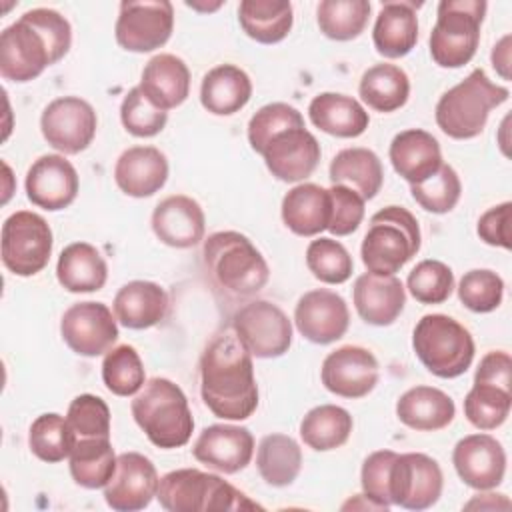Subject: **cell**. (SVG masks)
Masks as SVG:
<instances>
[{
  "label": "cell",
  "mask_w": 512,
  "mask_h": 512,
  "mask_svg": "<svg viewBox=\"0 0 512 512\" xmlns=\"http://www.w3.org/2000/svg\"><path fill=\"white\" fill-rule=\"evenodd\" d=\"M252 354L236 334L214 336L200 356V396L222 420H246L258 408Z\"/></svg>",
  "instance_id": "cell-1"
},
{
  "label": "cell",
  "mask_w": 512,
  "mask_h": 512,
  "mask_svg": "<svg viewBox=\"0 0 512 512\" xmlns=\"http://www.w3.org/2000/svg\"><path fill=\"white\" fill-rule=\"evenodd\" d=\"M72 46V26L52 8L26 10L0 34V76L30 82L62 60Z\"/></svg>",
  "instance_id": "cell-2"
},
{
  "label": "cell",
  "mask_w": 512,
  "mask_h": 512,
  "mask_svg": "<svg viewBox=\"0 0 512 512\" xmlns=\"http://www.w3.org/2000/svg\"><path fill=\"white\" fill-rule=\"evenodd\" d=\"M132 418L146 438L162 448H182L194 432V418L182 388L164 376L144 382L130 402Z\"/></svg>",
  "instance_id": "cell-3"
},
{
  "label": "cell",
  "mask_w": 512,
  "mask_h": 512,
  "mask_svg": "<svg viewBox=\"0 0 512 512\" xmlns=\"http://www.w3.org/2000/svg\"><path fill=\"white\" fill-rule=\"evenodd\" d=\"M202 258L212 282L230 296H252L270 280V268L252 240L236 230H220L204 240Z\"/></svg>",
  "instance_id": "cell-4"
},
{
  "label": "cell",
  "mask_w": 512,
  "mask_h": 512,
  "mask_svg": "<svg viewBox=\"0 0 512 512\" xmlns=\"http://www.w3.org/2000/svg\"><path fill=\"white\" fill-rule=\"evenodd\" d=\"M510 98L506 86L494 84L482 68H474L464 80L448 88L436 102V124L454 140H470L484 132L494 108Z\"/></svg>",
  "instance_id": "cell-5"
},
{
  "label": "cell",
  "mask_w": 512,
  "mask_h": 512,
  "mask_svg": "<svg viewBox=\"0 0 512 512\" xmlns=\"http://www.w3.org/2000/svg\"><path fill=\"white\" fill-rule=\"evenodd\" d=\"M422 234L416 216L404 206H386L372 214L360 256L368 272L392 276L420 250Z\"/></svg>",
  "instance_id": "cell-6"
},
{
  "label": "cell",
  "mask_w": 512,
  "mask_h": 512,
  "mask_svg": "<svg viewBox=\"0 0 512 512\" xmlns=\"http://www.w3.org/2000/svg\"><path fill=\"white\" fill-rule=\"evenodd\" d=\"M412 348L422 366L444 380L462 376L476 352L470 330L448 314L422 316L412 332Z\"/></svg>",
  "instance_id": "cell-7"
},
{
  "label": "cell",
  "mask_w": 512,
  "mask_h": 512,
  "mask_svg": "<svg viewBox=\"0 0 512 512\" xmlns=\"http://www.w3.org/2000/svg\"><path fill=\"white\" fill-rule=\"evenodd\" d=\"M156 500L168 512H214L258 508L244 492L218 474L198 468L170 470L160 478Z\"/></svg>",
  "instance_id": "cell-8"
},
{
  "label": "cell",
  "mask_w": 512,
  "mask_h": 512,
  "mask_svg": "<svg viewBox=\"0 0 512 512\" xmlns=\"http://www.w3.org/2000/svg\"><path fill=\"white\" fill-rule=\"evenodd\" d=\"M488 4L484 0H442L430 32V56L440 68H462L480 44V28Z\"/></svg>",
  "instance_id": "cell-9"
},
{
  "label": "cell",
  "mask_w": 512,
  "mask_h": 512,
  "mask_svg": "<svg viewBox=\"0 0 512 512\" xmlns=\"http://www.w3.org/2000/svg\"><path fill=\"white\" fill-rule=\"evenodd\" d=\"M2 264L8 272L28 278L42 272L52 256V228L32 210H16L2 224Z\"/></svg>",
  "instance_id": "cell-10"
},
{
  "label": "cell",
  "mask_w": 512,
  "mask_h": 512,
  "mask_svg": "<svg viewBox=\"0 0 512 512\" xmlns=\"http://www.w3.org/2000/svg\"><path fill=\"white\" fill-rule=\"evenodd\" d=\"M232 330L254 358H280L292 346V320L270 300H252L238 308Z\"/></svg>",
  "instance_id": "cell-11"
},
{
  "label": "cell",
  "mask_w": 512,
  "mask_h": 512,
  "mask_svg": "<svg viewBox=\"0 0 512 512\" xmlns=\"http://www.w3.org/2000/svg\"><path fill=\"white\" fill-rule=\"evenodd\" d=\"M174 30V6L168 0L120 2L114 36L120 48L136 54L162 48Z\"/></svg>",
  "instance_id": "cell-12"
},
{
  "label": "cell",
  "mask_w": 512,
  "mask_h": 512,
  "mask_svg": "<svg viewBox=\"0 0 512 512\" xmlns=\"http://www.w3.org/2000/svg\"><path fill=\"white\" fill-rule=\"evenodd\" d=\"M442 488V468L432 456L422 452H396L388 476V496L392 506L416 512L432 508L440 500Z\"/></svg>",
  "instance_id": "cell-13"
},
{
  "label": "cell",
  "mask_w": 512,
  "mask_h": 512,
  "mask_svg": "<svg viewBox=\"0 0 512 512\" xmlns=\"http://www.w3.org/2000/svg\"><path fill=\"white\" fill-rule=\"evenodd\" d=\"M98 128V116L90 102L80 96H60L46 104L40 116L44 140L64 156L84 152Z\"/></svg>",
  "instance_id": "cell-14"
},
{
  "label": "cell",
  "mask_w": 512,
  "mask_h": 512,
  "mask_svg": "<svg viewBox=\"0 0 512 512\" xmlns=\"http://www.w3.org/2000/svg\"><path fill=\"white\" fill-rule=\"evenodd\" d=\"M60 336L74 354L96 358L118 340V320L104 302H76L60 318Z\"/></svg>",
  "instance_id": "cell-15"
},
{
  "label": "cell",
  "mask_w": 512,
  "mask_h": 512,
  "mask_svg": "<svg viewBox=\"0 0 512 512\" xmlns=\"http://www.w3.org/2000/svg\"><path fill=\"white\" fill-rule=\"evenodd\" d=\"M320 380L328 392L356 400L368 396L376 388L380 380V366L368 348L346 344L324 358Z\"/></svg>",
  "instance_id": "cell-16"
},
{
  "label": "cell",
  "mask_w": 512,
  "mask_h": 512,
  "mask_svg": "<svg viewBox=\"0 0 512 512\" xmlns=\"http://www.w3.org/2000/svg\"><path fill=\"white\" fill-rule=\"evenodd\" d=\"M160 476L154 462L140 452H122L104 486V500L116 512H138L156 498Z\"/></svg>",
  "instance_id": "cell-17"
},
{
  "label": "cell",
  "mask_w": 512,
  "mask_h": 512,
  "mask_svg": "<svg viewBox=\"0 0 512 512\" xmlns=\"http://www.w3.org/2000/svg\"><path fill=\"white\" fill-rule=\"evenodd\" d=\"M294 326L312 344H332L340 340L350 326L348 304L334 290H308L294 306Z\"/></svg>",
  "instance_id": "cell-18"
},
{
  "label": "cell",
  "mask_w": 512,
  "mask_h": 512,
  "mask_svg": "<svg viewBox=\"0 0 512 512\" xmlns=\"http://www.w3.org/2000/svg\"><path fill=\"white\" fill-rule=\"evenodd\" d=\"M24 188L34 206L48 212H58L76 200L80 178L64 154H44L28 168Z\"/></svg>",
  "instance_id": "cell-19"
},
{
  "label": "cell",
  "mask_w": 512,
  "mask_h": 512,
  "mask_svg": "<svg viewBox=\"0 0 512 512\" xmlns=\"http://www.w3.org/2000/svg\"><path fill=\"white\" fill-rule=\"evenodd\" d=\"M452 464L458 478L474 490H494L506 474L504 446L486 432L460 438L452 450Z\"/></svg>",
  "instance_id": "cell-20"
},
{
  "label": "cell",
  "mask_w": 512,
  "mask_h": 512,
  "mask_svg": "<svg viewBox=\"0 0 512 512\" xmlns=\"http://www.w3.org/2000/svg\"><path fill=\"white\" fill-rule=\"evenodd\" d=\"M260 156L276 180L304 182L318 168L322 150L316 136L300 126L276 134Z\"/></svg>",
  "instance_id": "cell-21"
},
{
  "label": "cell",
  "mask_w": 512,
  "mask_h": 512,
  "mask_svg": "<svg viewBox=\"0 0 512 512\" xmlns=\"http://www.w3.org/2000/svg\"><path fill=\"white\" fill-rule=\"evenodd\" d=\"M192 454L216 472L236 474L252 462L254 436L246 426L210 424L198 434Z\"/></svg>",
  "instance_id": "cell-22"
},
{
  "label": "cell",
  "mask_w": 512,
  "mask_h": 512,
  "mask_svg": "<svg viewBox=\"0 0 512 512\" xmlns=\"http://www.w3.org/2000/svg\"><path fill=\"white\" fill-rule=\"evenodd\" d=\"M150 224L162 244L180 250L198 246L206 232L202 206L186 194H172L160 200L152 212Z\"/></svg>",
  "instance_id": "cell-23"
},
{
  "label": "cell",
  "mask_w": 512,
  "mask_h": 512,
  "mask_svg": "<svg viewBox=\"0 0 512 512\" xmlns=\"http://www.w3.org/2000/svg\"><path fill=\"white\" fill-rule=\"evenodd\" d=\"M168 158L156 146H130L114 164L116 186L132 198H148L160 192L168 180Z\"/></svg>",
  "instance_id": "cell-24"
},
{
  "label": "cell",
  "mask_w": 512,
  "mask_h": 512,
  "mask_svg": "<svg viewBox=\"0 0 512 512\" xmlns=\"http://www.w3.org/2000/svg\"><path fill=\"white\" fill-rule=\"evenodd\" d=\"M352 302L366 324L390 326L404 310L406 288L396 274L380 276L364 272L354 282Z\"/></svg>",
  "instance_id": "cell-25"
},
{
  "label": "cell",
  "mask_w": 512,
  "mask_h": 512,
  "mask_svg": "<svg viewBox=\"0 0 512 512\" xmlns=\"http://www.w3.org/2000/svg\"><path fill=\"white\" fill-rule=\"evenodd\" d=\"M388 158L394 172L410 186L424 182L444 164L440 142L422 128L398 132L390 142Z\"/></svg>",
  "instance_id": "cell-26"
},
{
  "label": "cell",
  "mask_w": 512,
  "mask_h": 512,
  "mask_svg": "<svg viewBox=\"0 0 512 512\" xmlns=\"http://www.w3.org/2000/svg\"><path fill=\"white\" fill-rule=\"evenodd\" d=\"M138 88L156 108L168 112L186 102L190 70L180 56L160 52L146 62Z\"/></svg>",
  "instance_id": "cell-27"
},
{
  "label": "cell",
  "mask_w": 512,
  "mask_h": 512,
  "mask_svg": "<svg viewBox=\"0 0 512 512\" xmlns=\"http://www.w3.org/2000/svg\"><path fill=\"white\" fill-rule=\"evenodd\" d=\"M418 6L422 2L416 4L410 0L384 2L380 6L372 28V42L380 56L394 60L414 50L418 42Z\"/></svg>",
  "instance_id": "cell-28"
},
{
  "label": "cell",
  "mask_w": 512,
  "mask_h": 512,
  "mask_svg": "<svg viewBox=\"0 0 512 512\" xmlns=\"http://www.w3.org/2000/svg\"><path fill=\"white\" fill-rule=\"evenodd\" d=\"M168 292L150 280H130L118 288L112 310L124 328L146 330L160 324L168 312Z\"/></svg>",
  "instance_id": "cell-29"
},
{
  "label": "cell",
  "mask_w": 512,
  "mask_h": 512,
  "mask_svg": "<svg viewBox=\"0 0 512 512\" xmlns=\"http://www.w3.org/2000/svg\"><path fill=\"white\" fill-rule=\"evenodd\" d=\"M280 214L286 228L296 236H318L330 224V192L320 184L300 182L284 194Z\"/></svg>",
  "instance_id": "cell-30"
},
{
  "label": "cell",
  "mask_w": 512,
  "mask_h": 512,
  "mask_svg": "<svg viewBox=\"0 0 512 512\" xmlns=\"http://www.w3.org/2000/svg\"><path fill=\"white\" fill-rule=\"evenodd\" d=\"M398 420L416 432H436L452 424L456 416L454 400L440 388L414 386L396 402Z\"/></svg>",
  "instance_id": "cell-31"
},
{
  "label": "cell",
  "mask_w": 512,
  "mask_h": 512,
  "mask_svg": "<svg viewBox=\"0 0 512 512\" xmlns=\"http://www.w3.org/2000/svg\"><path fill=\"white\" fill-rule=\"evenodd\" d=\"M310 122L336 138H358L366 132L370 116L352 96L340 92H320L308 104Z\"/></svg>",
  "instance_id": "cell-32"
},
{
  "label": "cell",
  "mask_w": 512,
  "mask_h": 512,
  "mask_svg": "<svg viewBox=\"0 0 512 512\" xmlns=\"http://www.w3.org/2000/svg\"><path fill=\"white\" fill-rule=\"evenodd\" d=\"M252 96L250 76L236 64H218L210 68L200 84V104L214 116H232L240 112Z\"/></svg>",
  "instance_id": "cell-33"
},
{
  "label": "cell",
  "mask_w": 512,
  "mask_h": 512,
  "mask_svg": "<svg viewBox=\"0 0 512 512\" xmlns=\"http://www.w3.org/2000/svg\"><path fill=\"white\" fill-rule=\"evenodd\" d=\"M56 278L72 294L98 292L108 280V264L90 242H72L58 256Z\"/></svg>",
  "instance_id": "cell-34"
},
{
  "label": "cell",
  "mask_w": 512,
  "mask_h": 512,
  "mask_svg": "<svg viewBox=\"0 0 512 512\" xmlns=\"http://www.w3.org/2000/svg\"><path fill=\"white\" fill-rule=\"evenodd\" d=\"M328 176L332 184L348 186L364 200H372L384 184V168L378 154L362 146L336 152L330 162Z\"/></svg>",
  "instance_id": "cell-35"
},
{
  "label": "cell",
  "mask_w": 512,
  "mask_h": 512,
  "mask_svg": "<svg viewBox=\"0 0 512 512\" xmlns=\"http://www.w3.org/2000/svg\"><path fill=\"white\" fill-rule=\"evenodd\" d=\"M238 22L244 34L258 44H278L292 30L294 8L286 0H242Z\"/></svg>",
  "instance_id": "cell-36"
},
{
  "label": "cell",
  "mask_w": 512,
  "mask_h": 512,
  "mask_svg": "<svg viewBox=\"0 0 512 512\" xmlns=\"http://www.w3.org/2000/svg\"><path fill=\"white\" fill-rule=\"evenodd\" d=\"M360 100L374 112L400 110L410 96V78L396 64H374L370 66L358 84Z\"/></svg>",
  "instance_id": "cell-37"
},
{
  "label": "cell",
  "mask_w": 512,
  "mask_h": 512,
  "mask_svg": "<svg viewBox=\"0 0 512 512\" xmlns=\"http://www.w3.org/2000/svg\"><path fill=\"white\" fill-rule=\"evenodd\" d=\"M116 458L110 438L74 440L68 456L70 476L86 490L104 488L116 470Z\"/></svg>",
  "instance_id": "cell-38"
},
{
  "label": "cell",
  "mask_w": 512,
  "mask_h": 512,
  "mask_svg": "<svg viewBox=\"0 0 512 512\" xmlns=\"http://www.w3.org/2000/svg\"><path fill=\"white\" fill-rule=\"evenodd\" d=\"M256 468L268 486H290L302 470V448L288 434H266L256 448Z\"/></svg>",
  "instance_id": "cell-39"
},
{
  "label": "cell",
  "mask_w": 512,
  "mask_h": 512,
  "mask_svg": "<svg viewBox=\"0 0 512 512\" xmlns=\"http://www.w3.org/2000/svg\"><path fill=\"white\" fill-rule=\"evenodd\" d=\"M352 428L354 420L346 408L336 404H320L304 414L298 432L308 448L328 452L344 446L352 434Z\"/></svg>",
  "instance_id": "cell-40"
},
{
  "label": "cell",
  "mask_w": 512,
  "mask_h": 512,
  "mask_svg": "<svg viewBox=\"0 0 512 512\" xmlns=\"http://www.w3.org/2000/svg\"><path fill=\"white\" fill-rule=\"evenodd\" d=\"M370 10L368 0H322L316 6V22L326 38L348 42L364 32Z\"/></svg>",
  "instance_id": "cell-41"
},
{
  "label": "cell",
  "mask_w": 512,
  "mask_h": 512,
  "mask_svg": "<svg viewBox=\"0 0 512 512\" xmlns=\"http://www.w3.org/2000/svg\"><path fill=\"white\" fill-rule=\"evenodd\" d=\"M512 390L490 382H474L464 396V416L478 430H496L510 416Z\"/></svg>",
  "instance_id": "cell-42"
},
{
  "label": "cell",
  "mask_w": 512,
  "mask_h": 512,
  "mask_svg": "<svg viewBox=\"0 0 512 512\" xmlns=\"http://www.w3.org/2000/svg\"><path fill=\"white\" fill-rule=\"evenodd\" d=\"M74 444L72 430L66 422V416L56 412H46L36 416L28 430V446L32 454L48 464L68 460Z\"/></svg>",
  "instance_id": "cell-43"
},
{
  "label": "cell",
  "mask_w": 512,
  "mask_h": 512,
  "mask_svg": "<svg viewBox=\"0 0 512 512\" xmlns=\"http://www.w3.org/2000/svg\"><path fill=\"white\" fill-rule=\"evenodd\" d=\"M102 382L114 396H134L146 382L144 362L134 346L110 348L102 360Z\"/></svg>",
  "instance_id": "cell-44"
},
{
  "label": "cell",
  "mask_w": 512,
  "mask_h": 512,
  "mask_svg": "<svg viewBox=\"0 0 512 512\" xmlns=\"http://www.w3.org/2000/svg\"><path fill=\"white\" fill-rule=\"evenodd\" d=\"M306 266L324 284H344L354 272V260L346 246L328 236H318L308 244Z\"/></svg>",
  "instance_id": "cell-45"
},
{
  "label": "cell",
  "mask_w": 512,
  "mask_h": 512,
  "mask_svg": "<svg viewBox=\"0 0 512 512\" xmlns=\"http://www.w3.org/2000/svg\"><path fill=\"white\" fill-rule=\"evenodd\" d=\"M410 192L422 210L432 214H448L456 208L462 196V182L450 164H442L430 178L412 184Z\"/></svg>",
  "instance_id": "cell-46"
},
{
  "label": "cell",
  "mask_w": 512,
  "mask_h": 512,
  "mask_svg": "<svg viewBox=\"0 0 512 512\" xmlns=\"http://www.w3.org/2000/svg\"><path fill=\"white\" fill-rule=\"evenodd\" d=\"M406 288L420 304H442L454 290V272L442 260L428 258L410 270Z\"/></svg>",
  "instance_id": "cell-47"
},
{
  "label": "cell",
  "mask_w": 512,
  "mask_h": 512,
  "mask_svg": "<svg viewBox=\"0 0 512 512\" xmlns=\"http://www.w3.org/2000/svg\"><path fill=\"white\" fill-rule=\"evenodd\" d=\"M304 126V118L298 108L286 102H270L258 108L248 122V144L256 154H262L266 144L288 128Z\"/></svg>",
  "instance_id": "cell-48"
},
{
  "label": "cell",
  "mask_w": 512,
  "mask_h": 512,
  "mask_svg": "<svg viewBox=\"0 0 512 512\" xmlns=\"http://www.w3.org/2000/svg\"><path fill=\"white\" fill-rule=\"evenodd\" d=\"M456 290H458L460 302L468 310L476 314H488L502 304L504 280L494 270L474 268L460 278Z\"/></svg>",
  "instance_id": "cell-49"
},
{
  "label": "cell",
  "mask_w": 512,
  "mask_h": 512,
  "mask_svg": "<svg viewBox=\"0 0 512 512\" xmlns=\"http://www.w3.org/2000/svg\"><path fill=\"white\" fill-rule=\"evenodd\" d=\"M74 440L110 438V408L96 394H78L66 412Z\"/></svg>",
  "instance_id": "cell-50"
},
{
  "label": "cell",
  "mask_w": 512,
  "mask_h": 512,
  "mask_svg": "<svg viewBox=\"0 0 512 512\" xmlns=\"http://www.w3.org/2000/svg\"><path fill=\"white\" fill-rule=\"evenodd\" d=\"M120 122L124 130L136 138H152L160 134L168 122V112L156 108L138 86L130 88L120 104Z\"/></svg>",
  "instance_id": "cell-51"
},
{
  "label": "cell",
  "mask_w": 512,
  "mask_h": 512,
  "mask_svg": "<svg viewBox=\"0 0 512 512\" xmlns=\"http://www.w3.org/2000/svg\"><path fill=\"white\" fill-rule=\"evenodd\" d=\"M328 192H330V202H332L328 230L334 236H348V234L356 232L364 220L366 200L358 192H354L352 188L342 186V184H332L328 188Z\"/></svg>",
  "instance_id": "cell-52"
},
{
  "label": "cell",
  "mask_w": 512,
  "mask_h": 512,
  "mask_svg": "<svg viewBox=\"0 0 512 512\" xmlns=\"http://www.w3.org/2000/svg\"><path fill=\"white\" fill-rule=\"evenodd\" d=\"M396 458L394 450H376L368 454L362 462L360 470V484H362V494L370 498L374 504L380 506V510H388L390 496H388V476H390V466Z\"/></svg>",
  "instance_id": "cell-53"
},
{
  "label": "cell",
  "mask_w": 512,
  "mask_h": 512,
  "mask_svg": "<svg viewBox=\"0 0 512 512\" xmlns=\"http://www.w3.org/2000/svg\"><path fill=\"white\" fill-rule=\"evenodd\" d=\"M510 212H512V202H502L492 208H488L476 224V234L480 236L482 242L488 246H498L504 250H510L512 240H510Z\"/></svg>",
  "instance_id": "cell-54"
},
{
  "label": "cell",
  "mask_w": 512,
  "mask_h": 512,
  "mask_svg": "<svg viewBox=\"0 0 512 512\" xmlns=\"http://www.w3.org/2000/svg\"><path fill=\"white\" fill-rule=\"evenodd\" d=\"M474 382H490L512 390V358L504 350H490L482 356Z\"/></svg>",
  "instance_id": "cell-55"
},
{
  "label": "cell",
  "mask_w": 512,
  "mask_h": 512,
  "mask_svg": "<svg viewBox=\"0 0 512 512\" xmlns=\"http://www.w3.org/2000/svg\"><path fill=\"white\" fill-rule=\"evenodd\" d=\"M510 42H512V36L510 34H504L492 48V54H490V60H492V66L494 70L502 76V80H510Z\"/></svg>",
  "instance_id": "cell-56"
},
{
  "label": "cell",
  "mask_w": 512,
  "mask_h": 512,
  "mask_svg": "<svg viewBox=\"0 0 512 512\" xmlns=\"http://www.w3.org/2000/svg\"><path fill=\"white\" fill-rule=\"evenodd\" d=\"M222 4H224V2H214V4H202V2H186V6H188V8H192V10H196V12H214V10H218Z\"/></svg>",
  "instance_id": "cell-57"
}]
</instances>
